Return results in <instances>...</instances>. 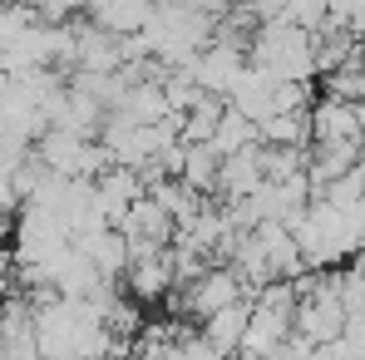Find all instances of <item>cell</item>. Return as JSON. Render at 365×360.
Returning <instances> with one entry per match:
<instances>
[{
	"mask_svg": "<svg viewBox=\"0 0 365 360\" xmlns=\"http://www.w3.org/2000/svg\"><path fill=\"white\" fill-rule=\"evenodd\" d=\"M237 301H247L242 282H237V272L232 267H207L192 287H182V321H207V316H217V311H227V306H237Z\"/></svg>",
	"mask_w": 365,
	"mask_h": 360,
	"instance_id": "6da1fadb",
	"label": "cell"
},
{
	"mask_svg": "<svg viewBox=\"0 0 365 360\" xmlns=\"http://www.w3.org/2000/svg\"><path fill=\"white\" fill-rule=\"evenodd\" d=\"M178 292V277H173V247L168 252H153V257H133L128 272H123V297L138 301V306H158Z\"/></svg>",
	"mask_w": 365,
	"mask_h": 360,
	"instance_id": "7a4b0ae2",
	"label": "cell"
},
{
	"mask_svg": "<svg viewBox=\"0 0 365 360\" xmlns=\"http://www.w3.org/2000/svg\"><path fill=\"white\" fill-rule=\"evenodd\" d=\"M104 282H123V272H128V262H133V252H128V242H123V232H114V227H99V232H84V237L69 242Z\"/></svg>",
	"mask_w": 365,
	"mask_h": 360,
	"instance_id": "3957f363",
	"label": "cell"
},
{
	"mask_svg": "<svg viewBox=\"0 0 365 360\" xmlns=\"http://www.w3.org/2000/svg\"><path fill=\"white\" fill-rule=\"evenodd\" d=\"M292 341V311H267V306H252V321H247L242 336V356L257 360H277Z\"/></svg>",
	"mask_w": 365,
	"mask_h": 360,
	"instance_id": "277c9868",
	"label": "cell"
},
{
	"mask_svg": "<svg viewBox=\"0 0 365 360\" xmlns=\"http://www.w3.org/2000/svg\"><path fill=\"white\" fill-rule=\"evenodd\" d=\"M262 143L257 148H247V153H232V158H222V173H217V202H247V197H257L262 192Z\"/></svg>",
	"mask_w": 365,
	"mask_h": 360,
	"instance_id": "5b68a950",
	"label": "cell"
},
{
	"mask_svg": "<svg viewBox=\"0 0 365 360\" xmlns=\"http://www.w3.org/2000/svg\"><path fill=\"white\" fill-rule=\"evenodd\" d=\"M311 143H365L356 104L316 99V104H311Z\"/></svg>",
	"mask_w": 365,
	"mask_h": 360,
	"instance_id": "8992f818",
	"label": "cell"
},
{
	"mask_svg": "<svg viewBox=\"0 0 365 360\" xmlns=\"http://www.w3.org/2000/svg\"><path fill=\"white\" fill-rule=\"evenodd\" d=\"M247 321H252V301H237V306H227V311H217V316H207L197 331H202V341L217 351L222 360L242 356V336H247Z\"/></svg>",
	"mask_w": 365,
	"mask_h": 360,
	"instance_id": "52a82bcc",
	"label": "cell"
},
{
	"mask_svg": "<svg viewBox=\"0 0 365 360\" xmlns=\"http://www.w3.org/2000/svg\"><path fill=\"white\" fill-rule=\"evenodd\" d=\"M272 94H277V79H267L262 69H252V64H247V74L237 79V89L227 94V104H232L242 119L267 123V119H272Z\"/></svg>",
	"mask_w": 365,
	"mask_h": 360,
	"instance_id": "ba28073f",
	"label": "cell"
},
{
	"mask_svg": "<svg viewBox=\"0 0 365 360\" xmlns=\"http://www.w3.org/2000/svg\"><path fill=\"white\" fill-rule=\"evenodd\" d=\"M257 143L262 148H311V114H272L257 123Z\"/></svg>",
	"mask_w": 365,
	"mask_h": 360,
	"instance_id": "9c48e42d",
	"label": "cell"
},
{
	"mask_svg": "<svg viewBox=\"0 0 365 360\" xmlns=\"http://www.w3.org/2000/svg\"><path fill=\"white\" fill-rule=\"evenodd\" d=\"M212 148H217V158H232V153L257 148V123L242 119V114L227 104V114L217 119V133H212Z\"/></svg>",
	"mask_w": 365,
	"mask_h": 360,
	"instance_id": "30bf717a",
	"label": "cell"
},
{
	"mask_svg": "<svg viewBox=\"0 0 365 360\" xmlns=\"http://www.w3.org/2000/svg\"><path fill=\"white\" fill-rule=\"evenodd\" d=\"M217 173H222V158H217V148H212V143L187 148V158H182V182H187L192 192L212 197V192H217Z\"/></svg>",
	"mask_w": 365,
	"mask_h": 360,
	"instance_id": "8fae6325",
	"label": "cell"
},
{
	"mask_svg": "<svg viewBox=\"0 0 365 360\" xmlns=\"http://www.w3.org/2000/svg\"><path fill=\"white\" fill-rule=\"evenodd\" d=\"M321 99L361 104V99H365V55H361V60H351L346 69H336V74H326V79H321Z\"/></svg>",
	"mask_w": 365,
	"mask_h": 360,
	"instance_id": "7c38bea8",
	"label": "cell"
},
{
	"mask_svg": "<svg viewBox=\"0 0 365 360\" xmlns=\"http://www.w3.org/2000/svg\"><path fill=\"white\" fill-rule=\"evenodd\" d=\"M311 148H262V178L267 182H292L306 173Z\"/></svg>",
	"mask_w": 365,
	"mask_h": 360,
	"instance_id": "4fadbf2b",
	"label": "cell"
},
{
	"mask_svg": "<svg viewBox=\"0 0 365 360\" xmlns=\"http://www.w3.org/2000/svg\"><path fill=\"white\" fill-rule=\"evenodd\" d=\"M5 301H10V267L0 262V306H5Z\"/></svg>",
	"mask_w": 365,
	"mask_h": 360,
	"instance_id": "5bb4252c",
	"label": "cell"
},
{
	"mask_svg": "<svg viewBox=\"0 0 365 360\" xmlns=\"http://www.w3.org/2000/svg\"><path fill=\"white\" fill-rule=\"evenodd\" d=\"M356 119H361V133H365V99L356 104Z\"/></svg>",
	"mask_w": 365,
	"mask_h": 360,
	"instance_id": "9a60e30c",
	"label": "cell"
},
{
	"mask_svg": "<svg viewBox=\"0 0 365 360\" xmlns=\"http://www.w3.org/2000/svg\"><path fill=\"white\" fill-rule=\"evenodd\" d=\"M232 360H257V356H232Z\"/></svg>",
	"mask_w": 365,
	"mask_h": 360,
	"instance_id": "2e32d148",
	"label": "cell"
}]
</instances>
